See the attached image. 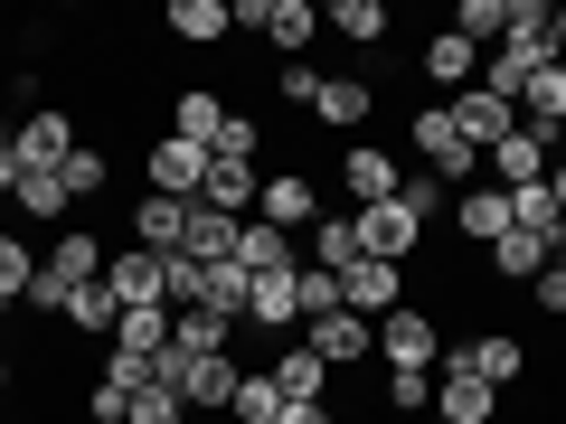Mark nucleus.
<instances>
[{"instance_id":"41","label":"nucleus","mask_w":566,"mask_h":424,"mask_svg":"<svg viewBox=\"0 0 566 424\" xmlns=\"http://www.w3.org/2000/svg\"><path fill=\"white\" fill-rule=\"evenodd\" d=\"M133 396H142L133 378H95V386H85V415H95V424H133Z\"/></svg>"},{"instance_id":"8","label":"nucleus","mask_w":566,"mask_h":424,"mask_svg":"<svg viewBox=\"0 0 566 424\" xmlns=\"http://www.w3.org/2000/svg\"><path fill=\"white\" fill-rule=\"evenodd\" d=\"M501 415H510V396L482 386L472 368H444V378H434V424H501Z\"/></svg>"},{"instance_id":"36","label":"nucleus","mask_w":566,"mask_h":424,"mask_svg":"<svg viewBox=\"0 0 566 424\" xmlns=\"http://www.w3.org/2000/svg\"><path fill=\"white\" fill-rule=\"evenodd\" d=\"M10 208H20L29 226H57L66 208H76V199H66V180H57V170H29V180H20V199H10Z\"/></svg>"},{"instance_id":"10","label":"nucleus","mask_w":566,"mask_h":424,"mask_svg":"<svg viewBox=\"0 0 566 424\" xmlns=\"http://www.w3.org/2000/svg\"><path fill=\"white\" fill-rule=\"evenodd\" d=\"M547 161H557V141H547V132H528V123L501 141V151H482L491 189H538V180H547Z\"/></svg>"},{"instance_id":"3","label":"nucleus","mask_w":566,"mask_h":424,"mask_svg":"<svg viewBox=\"0 0 566 424\" xmlns=\"http://www.w3.org/2000/svg\"><path fill=\"white\" fill-rule=\"evenodd\" d=\"M378 359H387V368H434V359H444V330H434V311H424V303L387 311V321H378Z\"/></svg>"},{"instance_id":"30","label":"nucleus","mask_w":566,"mask_h":424,"mask_svg":"<svg viewBox=\"0 0 566 424\" xmlns=\"http://www.w3.org/2000/svg\"><path fill=\"white\" fill-rule=\"evenodd\" d=\"M520 123H528V132H557V123H566V57L538 66V76L520 85Z\"/></svg>"},{"instance_id":"42","label":"nucleus","mask_w":566,"mask_h":424,"mask_svg":"<svg viewBox=\"0 0 566 424\" xmlns=\"http://www.w3.org/2000/svg\"><path fill=\"white\" fill-rule=\"evenodd\" d=\"M133 424H189L180 386H142V396H133Z\"/></svg>"},{"instance_id":"9","label":"nucleus","mask_w":566,"mask_h":424,"mask_svg":"<svg viewBox=\"0 0 566 424\" xmlns=\"http://www.w3.org/2000/svg\"><path fill=\"white\" fill-rule=\"evenodd\" d=\"M444 368H472L482 386H501V396H510V386L528 378V349L510 340V330H482V340H453V359H444Z\"/></svg>"},{"instance_id":"21","label":"nucleus","mask_w":566,"mask_h":424,"mask_svg":"<svg viewBox=\"0 0 566 424\" xmlns=\"http://www.w3.org/2000/svg\"><path fill=\"white\" fill-rule=\"evenodd\" d=\"M237 378H245L237 349H218V359H189V368H180V405H237Z\"/></svg>"},{"instance_id":"35","label":"nucleus","mask_w":566,"mask_h":424,"mask_svg":"<svg viewBox=\"0 0 566 424\" xmlns=\"http://www.w3.org/2000/svg\"><path fill=\"white\" fill-rule=\"evenodd\" d=\"M227 415H237V424H283L293 405H283V386L264 378V368H245V378H237V405H227Z\"/></svg>"},{"instance_id":"16","label":"nucleus","mask_w":566,"mask_h":424,"mask_svg":"<svg viewBox=\"0 0 566 424\" xmlns=\"http://www.w3.org/2000/svg\"><path fill=\"white\" fill-rule=\"evenodd\" d=\"M255 218H264V226H283V236H293V226H322V189H312L303 170H283V180H264V189H255Z\"/></svg>"},{"instance_id":"49","label":"nucleus","mask_w":566,"mask_h":424,"mask_svg":"<svg viewBox=\"0 0 566 424\" xmlns=\"http://www.w3.org/2000/svg\"><path fill=\"white\" fill-rule=\"evenodd\" d=\"M547 199H557V208H566V161H547Z\"/></svg>"},{"instance_id":"34","label":"nucleus","mask_w":566,"mask_h":424,"mask_svg":"<svg viewBox=\"0 0 566 424\" xmlns=\"http://www.w3.org/2000/svg\"><path fill=\"white\" fill-rule=\"evenodd\" d=\"M29 283H39V245H29L20 226H10V236H0V311H10V303H29Z\"/></svg>"},{"instance_id":"20","label":"nucleus","mask_w":566,"mask_h":424,"mask_svg":"<svg viewBox=\"0 0 566 424\" xmlns=\"http://www.w3.org/2000/svg\"><path fill=\"white\" fill-rule=\"evenodd\" d=\"M255 189H264V170H255V161H208L199 208H218V218H255Z\"/></svg>"},{"instance_id":"23","label":"nucleus","mask_w":566,"mask_h":424,"mask_svg":"<svg viewBox=\"0 0 566 424\" xmlns=\"http://www.w3.org/2000/svg\"><path fill=\"white\" fill-rule=\"evenodd\" d=\"M114 349H123V359H142V368H151V359L170 349V303H133V311L114 321Z\"/></svg>"},{"instance_id":"1","label":"nucleus","mask_w":566,"mask_h":424,"mask_svg":"<svg viewBox=\"0 0 566 424\" xmlns=\"http://www.w3.org/2000/svg\"><path fill=\"white\" fill-rule=\"evenodd\" d=\"M104 264H114V245H104L95 226H57V245L39 255V283H29V311H39V321H57V311H66V293L104 283Z\"/></svg>"},{"instance_id":"51","label":"nucleus","mask_w":566,"mask_h":424,"mask_svg":"<svg viewBox=\"0 0 566 424\" xmlns=\"http://www.w3.org/2000/svg\"><path fill=\"white\" fill-rule=\"evenodd\" d=\"M10 378H20V368H10V359H0V396H10Z\"/></svg>"},{"instance_id":"46","label":"nucleus","mask_w":566,"mask_h":424,"mask_svg":"<svg viewBox=\"0 0 566 424\" xmlns=\"http://www.w3.org/2000/svg\"><path fill=\"white\" fill-rule=\"evenodd\" d=\"M397 199H406V218H416V226H434V208H444V180H406Z\"/></svg>"},{"instance_id":"52","label":"nucleus","mask_w":566,"mask_h":424,"mask_svg":"<svg viewBox=\"0 0 566 424\" xmlns=\"http://www.w3.org/2000/svg\"><path fill=\"white\" fill-rule=\"evenodd\" d=\"M547 141H557V161H566V123H557V132H547Z\"/></svg>"},{"instance_id":"2","label":"nucleus","mask_w":566,"mask_h":424,"mask_svg":"<svg viewBox=\"0 0 566 424\" xmlns=\"http://www.w3.org/2000/svg\"><path fill=\"white\" fill-rule=\"evenodd\" d=\"M10 151H20V170H66L76 161V114H66V104H29V123L10 132Z\"/></svg>"},{"instance_id":"47","label":"nucleus","mask_w":566,"mask_h":424,"mask_svg":"<svg viewBox=\"0 0 566 424\" xmlns=\"http://www.w3.org/2000/svg\"><path fill=\"white\" fill-rule=\"evenodd\" d=\"M20 180H29V170H20V151L0 141V199H20Z\"/></svg>"},{"instance_id":"39","label":"nucleus","mask_w":566,"mask_h":424,"mask_svg":"<svg viewBox=\"0 0 566 424\" xmlns=\"http://www.w3.org/2000/svg\"><path fill=\"white\" fill-rule=\"evenodd\" d=\"M57 180H66V199H76V208H85V199H104V189H114V161H104L95 141H76V161H66V170H57Z\"/></svg>"},{"instance_id":"17","label":"nucleus","mask_w":566,"mask_h":424,"mask_svg":"<svg viewBox=\"0 0 566 424\" xmlns=\"http://www.w3.org/2000/svg\"><path fill=\"white\" fill-rule=\"evenodd\" d=\"M453 236L491 255V245L510 236V189H491V180H482V189H463V199H453Z\"/></svg>"},{"instance_id":"26","label":"nucleus","mask_w":566,"mask_h":424,"mask_svg":"<svg viewBox=\"0 0 566 424\" xmlns=\"http://www.w3.org/2000/svg\"><path fill=\"white\" fill-rule=\"evenodd\" d=\"M387 29H397V20H387V0H331V10H322V39H349V47H378Z\"/></svg>"},{"instance_id":"33","label":"nucleus","mask_w":566,"mask_h":424,"mask_svg":"<svg viewBox=\"0 0 566 424\" xmlns=\"http://www.w3.org/2000/svg\"><path fill=\"white\" fill-rule=\"evenodd\" d=\"M237 226H245V218H218V208H199L180 255H199V264H237Z\"/></svg>"},{"instance_id":"13","label":"nucleus","mask_w":566,"mask_h":424,"mask_svg":"<svg viewBox=\"0 0 566 424\" xmlns=\"http://www.w3.org/2000/svg\"><path fill=\"white\" fill-rule=\"evenodd\" d=\"M303 349L322 368H359L368 349H378V321H359V311H331V321H303Z\"/></svg>"},{"instance_id":"32","label":"nucleus","mask_w":566,"mask_h":424,"mask_svg":"<svg viewBox=\"0 0 566 424\" xmlns=\"http://www.w3.org/2000/svg\"><path fill=\"white\" fill-rule=\"evenodd\" d=\"M547 264H557V245H538V236H520V226H510V236L491 245V274H501V283H538Z\"/></svg>"},{"instance_id":"22","label":"nucleus","mask_w":566,"mask_h":424,"mask_svg":"<svg viewBox=\"0 0 566 424\" xmlns=\"http://www.w3.org/2000/svg\"><path fill=\"white\" fill-rule=\"evenodd\" d=\"M245 321H218V311H170V349L180 359H218V349H237Z\"/></svg>"},{"instance_id":"29","label":"nucleus","mask_w":566,"mask_h":424,"mask_svg":"<svg viewBox=\"0 0 566 424\" xmlns=\"http://www.w3.org/2000/svg\"><path fill=\"white\" fill-rule=\"evenodd\" d=\"M312 39H322V10H312V0H274V10H264V47H274V57H303Z\"/></svg>"},{"instance_id":"18","label":"nucleus","mask_w":566,"mask_h":424,"mask_svg":"<svg viewBox=\"0 0 566 424\" xmlns=\"http://www.w3.org/2000/svg\"><path fill=\"white\" fill-rule=\"evenodd\" d=\"M424 85H444V95H472V85H482V47L453 39V29H434V39H424Z\"/></svg>"},{"instance_id":"19","label":"nucleus","mask_w":566,"mask_h":424,"mask_svg":"<svg viewBox=\"0 0 566 424\" xmlns=\"http://www.w3.org/2000/svg\"><path fill=\"white\" fill-rule=\"evenodd\" d=\"M227 114H237V104H218L208 85H189V95H170V141H199V151H218Z\"/></svg>"},{"instance_id":"38","label":"nucleus","mask_w":566,"mask_h":424,"mask_svg":"<svg viewBox=\"0 0 566 424\" xmlns=\"http://www.w3.org/2000/svg\"><path fill=\"white\" fill-rule=\"evenodd\" d=\"M293 303H303V321H331L340 311V274L331 264H293Z\"/></svg>"},{"instance_id":"14","label":"nucleus","mask_w":566,"mask_h":424,"mask_svg":"<svg viewBox=\"0 0 566 424\" xmlns=\"http://www.w3.org/2000/svg\"><path fill=\"white\" fill-rule=\"evenodd\" d=\"M142 170H151L161 199H199V189H208V151H199V141H170V132L142 151Z\"/></svg>"},{"instance_id":"6","label":"nucleus","mask_w":566,"mask_h":424,"mask_svg":"<svg viewBox=\"0 0 566 424\" xmlns=\"http://www.w3.org/2000/svg\"><path fill=\"white\" fill-rule=\"evenodd\" d=\"M189 218H199V199H161V189H142V199H133V245H142V255H180Z\"/></svg>"},{"instance_id":"45","label":"nucleus","mask_w":566,"mask_h":424,"mask_svg":"<svg viewBox=\"0 0 566 424\" xmlns=\"http://www.w3.org/2000/svg\"><path fill=\"white\" fill-rule=\"evenodd\" d=\"M528 303H538V311H547V321H566V255H557V264H547V274H538V283H528Z\"/></svg>"},{"instance_id":"54","label":"nucleus","mask_w":566,"mask_h":424,"mask_svg":"<svg viewBox=\"0 0 566 424\" xmlns=\"http://www.w3.org/2000/svg\"><path fill=\"white\" fill-rule=\"evenodd\" d=\"M0 424H10V415H0Z\"/></svg>"},{"instance_id":"15","label":"nucleus","mask_w":566,"mask_h":424,"mask_svg":"<svg viewBox=\"0 0 566 424\" xmlns=\"http://www.w3.org/2000/svg\"><path fill=\"white\" fill-rule=\"evenodd\" d=\"M264 378L283 386V405H331V368L312 359L303 340H274V359H264Z\"/></svg>"},{"instance_id":"24","label":"nucleus","mask_w":566,"mask_h":424,"mask_svg":"<svg viewBox=\"0 0 566 424\" xmlns=\"http://www.w3.org/2000/svg\"><path fill=\"white\" fill-rule=\"evenodd\" d=\"M312 114H322L331 132H359V123L378 114V85L368 76H322V104H312Z\"/></svg>"},{"instance_id":"5","label":"nucleus","mask_w":566,"mask_h":424,"mask_svg":"<svg viewBox=\"0 0 566 424\" xmlns=\"http://www.w3.org/2000/svg\"><path fill=\"white\" fill-rule=\"evenodd\" d=\"M416 151H424V170H434V180H472V170H482V151L453 132L444 104H416Z\"/></svg>"},{"instance_id":"31","label":"nucleus","mask_w":566,"mask_h":424,"mask_svg":"<svg viewBox=\"0 0 566 424\" xmlns=\"http://www.w3.org/2000/svg\"><path fill=\"white\" fill-rule=\"evenodd\" d=\"M114 321H123V303L104 293V283H85V293H66V311H57V330H95L104 349H114Z\"/></svg>"},{"instance_id":"44","label":"nucleus","mask_w":566,"mask_h":424,"mask_svg":"<svg viewBox=\"0 0 566 424\" xmlns=\"http://www.w3.org/2000/svg\"><path fill=\"white\" fill-rule=\"evenodd\" d=\"M274 85H283V104H322V76H312L303 57H283V66H274Z\"/></svg>"},{"instance_id":"12","label":"nucleus","mask_w":566,"mask_h":424,"mask_svg":"<svg viewBox=\"0 0 566 424\" xmlns=\"http://www.w3.org/2000/svg\"><path fill=\"white\" fill-rule=\"evenodd\" d=\"M359 218V255H378V264H406L424 245V226L406 218V199H387V208H349Z\"/></svg>"},{"instance_id":"27","label":"nucleus","mask_w":566,"mask_h":424,"mask_svg":"<svg viewBox=\"0 0 566 424\" xmlns=\"http://www.w3.org/2000/svg\"><path fill=\"white\" fill-rule=\"evenodd\" d=\"M161 29H170L180 47H218L237 20H227V0H170V10H161Z\"/></svg>"},{"instance_id":"7","label":"nucleus","mask_w":566,"mask_h":424,"mask_svg":"<svg viewBox=\"0 0 566 424\" xmlns=\"http://www.w3.org/2000/svg\"><path fill=\"white\" fill-rule=\"evenodd\" d=\"M444 114H453V132H463L472 151H501V141L520 132V104H510V95H491V85H472V95H453Z\"/></svg>"},{"instance_id":"37","label":"nucleus","mask_w":566,"mask_h":424,"mask_svg":"<svg viewBox=\"0 0 566 424\" xmlns=\"http://www.w3.org/2000/svg\"><path fill=\"white\" fill-rule=\"evenodd\" d=\"M312 264L349 274V264H359V218H331V208H322V226H312Z\"/></svg>"},{"instance_id":"11","label":"nucleus","mask_w":566,"mask_h":424,"mask_svg":"<svg viewBox=\"0 0 566 424\" xmlns=\"http://www.w3.org/2000/svg\"><path fill=\"white\" fill-rule=\"evenodd\" d=\"M340 189H349V208H387L406 189V170L387 161L378 141H349V151H340Z\"/></svg>"},{"instance_id":"43","label":"nucleus","mask_w":566,"mask_h":424,"mask_svg":"<svg viewBox=\"0 0 566 424\" xmlns=\"http://www.w3.org/2000/svg\"><path fill=\"white\" fill-rule=\"evenodd\" d=\"M255 151H264V132H255L245 114H227V132H218V151H208V161H255Z\"/></svg>"},{"instance_id":"4","label":"nucleus","mask_w":566,"mask_h":424,"mask_svg":"<svg viewBox=\"0 0 566 424\" xmlns=\"http://www.w3.org/2000/svg\"><path fill=\"white\" fill-rule=\"evenodd\" d=\"M340 311H359V321H387V311H406V264L359 255V264L340 274Z\"/></svg>"},{"instance_id":"53","label":"nucleus","mask_w":566,"mask_h":424,"mask_svg":"<svg viewBox=\"0 0 566 424\" xmlns=\"http://www.w3.org/2000/svg\"><path fill=\"white\" fill-rule=\"evenodd\" d=\"M0 236H10V199H0Z\"/></svg>"},{"instance_id":"25","label":"nucleus","mask_w":566,"mask_h":424,"mask_svg":"<svg viewBox=\"0 0 566 424\" xmlns=\"http://www.w3.org/2000/svg\"><path fill=\"white\" fill-rule=\"evenodd\" d=\"M104 293H114L123 311H133V303H161V255H142V245H123V255L104 264Z\"/></svg>"},{"instance_id":"50","label":"nucleus","mask_w":566,"mask_h":424,"mask_svg":"<svg viewBox=\"0 0 566 424\" xmlns=\"http://www.w3.org/2000/svg\"><path fill=\"white\" fill-rule=\"evenodd\" d=\"M557 57H566V0H557Z\"/></svg>"},{"instance_id":"40","label":"nucleus","mask_w":566,"mask_h":424,"mask_svg":"<svg viewBox=\"0 0 566 424\" xmlns=\"http://www.w3.org/2000/svg\"><path fill=\"white\" fill-rule=\"evenodd\" d=\"M434 405V368H387V415H424Z\"/></svg>"},{"instance_id":"28","label":"nucleus","mask_w":566,"mask_h":424,"mask_svg":"<svg viewBox=\"0 0 566 424\" xmlns=\"http://www.w3.org/2000/svg\"><path fill=\"white\" fill-rule=\"evenodd\" d=\"M237 264H245V274H293L303 255H293V236H283V226L245 218V226H237Z\"/></svg>"},{"instance_id":"48","label":"nucleus","mask_w":566,"mask_h":424,"mask_svg":"<svg viewBox=\"0 0 566 424\" xmlns=\"http://www.w3.org/2000/svg\"><path fill=\"white\" fill-rule=\"evenodd\" d=\"M283 424H340V415H331V405H293Z\"/></svg>"}]
</instances>
